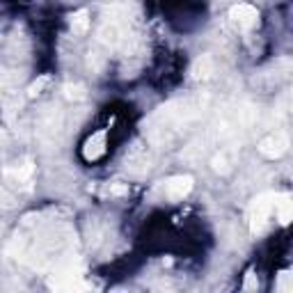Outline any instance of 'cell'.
Returning <instances> with one entry per match:
<instances>
[{"mask_svg":"<svg viewBox=\"0 0 293 293\" xmlns=\"http://www.w3.org/2000/svg\"><path fill=\"white\" fill-rule=\"evenodd\" d=\"M188 188H190V179H174L167 186L169 195H174V197H181L184 193H188Z\"/></svg>","mask_w":293,"mask_h":293,"instance_id":"2","label":"cell"},{"mask_svg":"<svg viewBox=\"0 0 293 293\" xmlns=\"http://www.w3.org/2000/svg\"><path fill=\"white\" fill-rule=\"evenodd\" d=\"M71 25H74V32H83L85 28H87V14H85V12H80V14L74 19V23H71Z\"/></svg>","mask_w":293,"mask_h":293,"instance_id":"3","label":"cell"},{"mask_svg":"<svg viewBox=\"0 0 293 293\" xmlns=\"http://www.w3.org/2000/svg\"><path fill=\"white\" fill-rule=\"evenodd\" d=\"M233 16H239L236 21H239L241 25H252L254 19H257V12H254L250 5H239L236 10H233Z\"/></svg>","mask_w":293,"mask_h":293,"instance_id":"1","label":"cell"}]
</instances>
